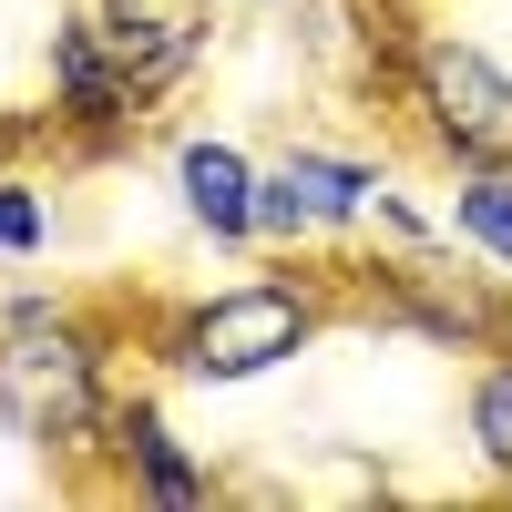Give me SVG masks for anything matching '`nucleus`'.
Listing matches in <instances>:
<instances>
[{
    "label": "nucleus",
    "instance_id": "obj_7",
    "mask_svg": "<svg viewBox=\"0 0 512 512\" xmlns=\"http://www.w3.org/2000/svg\"><path fill=\"white\" fill-rule=\"evenodd\" d=\"M103 441H113V461H123V492H134V502H164V512L216 502V472H205V461L175 441V420H164L154 400H113Z\"/></svg>",
    "mask_w": 512,
    "mask_h": 512
},
{
    "label": "nucleus",
    "instance_id": "obj_6",
    "mask_svg": "<svg viewBox=\"0 0 512 512\" xmlns=\"http://www.w3.org/2000/svg\"><path fill=\"white\" fill-rule=\"evenodd\" d=\"M52 123L62 134H82V144H103V134H134V93H123V72H113V52H103V31H93V11H72V21H52Z\"/></svg>",
    "mask_w": 512,
    "mask_h": 512
},
{
    "label": "nucleus",
    "instance_id": "obj_1",
    "mask_svg": "<svg viewBox=\"0 0 512 512\" xmlns=\"http://www.w3.org/2000/svg\"><path fill=\"white\" fill-rule=\"evenodd\" d=\"M0 420H11L21 441H41V451H93V431L113 420L103 349L41 287L0 308Z\"/></svg>",
    "mask_w": 512,
    "mask_h": 512
},
{
    "label": "nucleus",
    "instance_id": "obj_11",
    "mask_svg": "<svg viewBox=\"0 0 512 512\" xmlns=\"http://www.w3.org/2000/svg\"><path fill=\"white\" fill-rule=\"evenodd\" d=\"M41 246H52V195L0 185V256H41Z\"/></svg>",
    "mask_w": 512,
    "mask_h": 512
},
{
    "label": "nucleus",
    "instance_id": "obj_9",
    "mask_svg": "<svg viewBox=\"0 0 512 512\" xmlns=\"http://www.w3.org/2000/svg\"><path fill=\"white\" fill-rule=\"evenodd\" d=\"M441 226L512 277V164H451V205H441Z\"/></svg>",
    "mask_w": 512,
    "mask_h": 512
},
{
    "label": "nucleus",
    "instance_id": "obj_10",
    "mask_svg": "<svg viewBox=\"0 0 512 512\" xmlns=\"http://www.w3.org/2000/svg\"><path fill=\"white\" fill-rule=\"evenodd\" d=\"M472 451H482V472L512 492V349H492L482 379H472Z\"/></svg>",
    "mask_w": 512,
    "mask_h": 512
},
{
    "label": "nucleus",
    "instance_id": "obj_8",
    "mask_svg": "<svg viewBox=\"0 0 512 512\" xmlns=\"http://www.w3.org/2000/svg\"><path fill=\"white\" fill-rule=\"evenodd\" d=\"M256 175L267 164H246V144H226V134L175 144V195L216 246H256Z\"/></svg>",
    "mask_w": 512,
    "mask_h": 512
},
{
    "label": "nucleus",
    "instance_id": "obj_3",
    "mask_svg": "<svg viewBox=\"0 0 512 512\" xmlns=\"http://www.w3.org/2000/svg\"><path fill=\"white\" fill-rule=\"evenodd\" d=\"M400 93L451 164H512V72L472 52L461 31H410L400 41Z\"/></svg>",
    "mask_w": 512,
    "mask_h": 512
},
{
    "label": "nucleus",
    "instance_id": "obj_5",
    "mask_svg": "<svg viewBox=\"0 0 512 512\" xmlns=\"http://www.w3.org/2000/svg\"><path fill=\"white\" fill-rule=\"evenodd\" d=\"M82 11H93L134 113H154L175 82H195V62H205V0H82Z\"/></svg>",
    "mask_w": 512,
    "mask_h": 512
},
{
    "label": "nucleus",
    "instance_id": "obj_4",
    "mask_svg": "<svg viewBox=\"0 0 512 512\" xmlns=\"http://www.w3.org/2000/svg\"><path fill=\"white\" fill-rule=\"evenodd\" d=\"M369 195H379V175H369L359 154L297 144V154H277L267 175H256V236H267V246H318L338 226H359Z\"/></svg>",
    "mask_w": 512,
    "mask_h": 512
},
{
    "label": "nucleus",
    "instance_id": "obj_2",
    "mask_svg": "<svg viewBox=\"0 0 512 512\" xmlns=\"http://www.w3.org/2000/svg\"><path fill=\"white\" fill-rule=\"evenodd\" d=\"M318 328H328V308H318L308 277H246V287H216V297H195V308H175L164 369L195 379V390H246V379L287 369Z\"/></svg>",
    "mask_w": 512,
    "mask_h": 512
}]
</instances>
